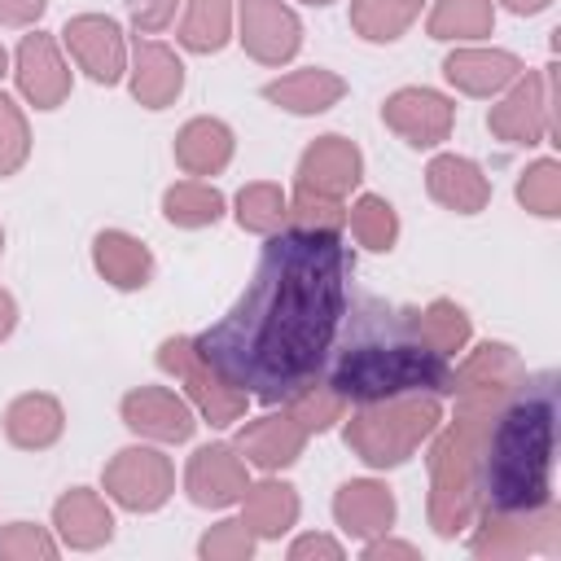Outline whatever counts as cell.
I'll return each mask as SVG.
<instances>
[{
	"mask_svg": "<svg viewBox=\"0 0 561 561\" xmlns=\"http://www.w3.org/2000/svg\"><path fill=\"white\" fill-rule=\"evenodd\" d=\"M346 250L333 228H294L272 237L245 298L202 333L197 355L228 381L280 399L307 386L337 316H342Z\"/></svg>",
	"mask_w": 561,
	"mask_h": 561,
	"instance_id": "obj_1",
	"label": "cell"
},
{
	"mask_svg": "<svg viewBox=\"0 0 561 561\" xmlns=\"http://www.w3.org/2000/svg\"><path fill=\"white\" fill-rule=\"evenodd\" d=\"M552 473V394H526L486 425V500L495 513H539Z\"/></svg>",
	"mask_w": 561,
	"mask_h": 561,
	"instance_id": "obj_2",
	"label": "cell"
},
{
	"mask_svg": "<svg viewBox=\"0 0 561 561\" xmlns=\"http://www.w3.org/2000/svg\"><path fill=\"white\" fill-rule=\"evenodd\" d=\"M337 399H390L403 390H451L447 364L430 346H359L342 359L333 377Z\"/></svg>",
	"mask_w": 561,
	"mask_h": 561,
	"instance_id": "obj_3",
	"label": "cell"
},
{
	"mask_svg": "<svg viewBox=\"0 0 561 561\" xmlns=\"http://www.w3.org/2000/svg\"><path fill=\"white\" fill-rule=\"evenodd\" d=\"M434 425H438L434 399H403V403H386L377 412H359L351 421L346 438L359 447V456L368 465H399Z\"/></svg>",
	"mask_w": 561,
	"mask_h": 561,
	"instance_id": "obj_4",
	"label": "cell"
},
{
	"mask_svg": "<svg viewBox=\"0 0 561 561\" xmlns=\"http://www.w3.org/2000/svg\"><path fill=\"white\" fill-rule=\"evenodd\" d=\"M486 127L508 145H539L552 131V66L543 75H526L491 114Z\"/></svg>",
	"mask_w": 561,
	"mask_h": 561,
	"instance_id": "obj_5",
	"label": "cell"
},
{
	"mask_svg": "<svg viewBox=\"0 0 561 561\" xmlns=\"http://www.w3.org/2000/svg\"><path fill=\"white\" fill-rule=\"evenodd\" d=\"M105 486L127 508H158L171 495V460L149 447H127L105 469Z\"/></svg>",
	"mask_w": 561,
	"mask_h": 561,
	"instance_id": "obj_6",
	"label": "cell"
},
{
	"mask_svg": "<svg viewBox=\"0 0 561 561\" xmlns=\"http://www.w3.org/2000/svg\"><path fill=\"white\" fill-rule=\"evenodd\" d=\"M381 118H386L408 145L421 149V145H438V140H447L451 118H456V105H451L447 96L430 92V88H403V92H394V96L386 101Z\"/></svg>",
	"mask_w": 561,
	"mask_h": 561,
	"instance_id": "obj_7",
	"label": "cell"
},
{
	"mask_svg": "<svg viewBox=\"0 0 561 561\" xmlns=\"http://www.w3.org/2000/svg\"><path fill=\"white\" fill-rule=\"evenodd\" d=\"M162 364L175 368L188 386H193V399L202 403V412L210 416V425H228L241 408H245V394H237L202 355L193 342H162Z\"/></svg>",
	"mask_w": 561,
	"mask_h": 561,
	"instance_id": "obj_8",
	"label": "cell"
},
{
	"mask_svg": "<svg viewBox=\"0 0 561 561\" xmlns=\"http://www.w3.org/2000/svg\"><path fill=\"white\" fill-rule=\"evenodd\" d=\"M359 180V149L342 136H320L298 167V184L307 197H342Z\"/></svg>",
	"mask_w": 561,
	"mask_h": 561,
	"instance_id": "obj_9",
	"label": "cell"
},
{
	"mask_svg": "<svg viewBox=\"0 0 561 561\" xmlns=\"http://www.w3.org/2000/svg\"><path fill=\"white\" fill-rule=\"evenodd\" d=\"M241 44L259 61H285L298 53V18L280 0H241Z\"/></svg>",
	"mask_w": 561,
	"mask_h": 561,
	"instance_id": "obj_10",
	"label": "cell"
},
{
	"mask_svg": "<svg viewBox=\"0 0 561 561\" xmlns=\"http://www.w3.org/2000/svg\"><path fill=\"white\" fill-rule=\"evenodd\" d=\"M123 421L136 434L162 438V443H184L193 434V412L184 408V399H175L162 386H140L123 399Z\"/></svg>",
	"mask_w": 561,
	"mask_h": 561,
	"instance_id": "obj_11",
	"label": "cell"
},
{
	"mask_svg": "<svg viewBox=\"0 0 561 561\" xmlns=\"http://www.w3.org/2000/svg\"><path fill=\"white\" fill-rule=\"evenodd\" d=\"M66 44H70V53L79 57V66L96 83H114L123 75V39H118V26L110 18L83 13V18L66 22Z\"/></svg>",
	"mask_w": 561,
	"mask_h": 561,
	"instance_id": "obj_12",
	"label": "cell"
},
{
	"mask_svg": "<svg viewBox=\"0 0 561 561\" xmlns=\"http://www.w3.org/2000/svg\"><path fill=\"white\" fill-rule=\"evenodd\" d=\"M18 83H22V92L35 101V110L61 105V96H66V88H70V70H66V61L57 57V48H53L48 35L35 31V35L22 39V48H18Z\"/></svg>",
	"mask_w": 561,
	"mask_h": 561,
	"instance_id": "obj_13",
	"label": "cell"
},
{
	"mask_svg": "<svg viewBox=\"0 0 561 561\" xmlns=\"http://www.w3.org/2000/svg\"><path fill=\"white\" fill-rule=\"evenodd\" d=\"M241 491H245V469H241L232 447L215 443V447H202L188 460V495H193V504H232Z\"/></svg>",
	"mask_w": 561,
	"mask_h": 561,
	"instance_id": "obj_14",
	"label": "cell"
},
{
	"mask_svg": "<svg viewBox=\"0 0 561 561\" xmlns=\"http://www.w3.org/2000/svg\"><path fill=\"white\" fill-rule=\"evenodd\" d=\"M443 75L460 92L491 96V92H500L504 83H513L522 75V61L513 53H500V48H460V53H451L443 61Z\"/></svg>",
	"mask_w": 561,
	"mask_h": 561,
	"instance_id": "obj_15",
	"label": "cell"
},
{
	"mask_svg": "<svg viewBox=\"0 0 561 561\" xmlns=\"http://www.w3.org/2000/svg\"><path fill=\"white\" fill-rule=\"evenodd\" d=\"M430 193H434L443 206H451V210H460V215H473V210L486 206L491 184H486V175H482V167H478L473 158L443 153V158L430 162Z\"/></svg>",
	"mask_w": 561,
	"mask_h": 561,
	"instance_id": "obj_16",
	"label": "cell"
},
{
	"mask_svg": "<svg viewBox=\"0 0 561 561\" xmlns=\"http://www.w3.org/2000/svg\"><path fill=\"white\" fill-rule=\"evenodd\" d=\"M180 88H184V66H180V57H175L167 44L140 39V44H136V79H131V92H136L149 110H162L171 96H180Z\"/></svg>",
	"mask_w": 561,
	"mask_h": 561,
	"instance_id": "obj_17",
	"label": "cell"
},
{
	"mask_svg": "<svg viewBox=\"0 0 561 561\" xmlns=\"http://www.w3.org/2000/svg\"><path fill=\"white\" fill-rule=\"evenodd\" d=\"M342 92H346V83H342L337 75L320 70V66L298 70V75H285V79H272V83L263 88L267 101L285 105V110H294V114H320V110H329Z\"/></svg>",
	"mask_w": 561,
	"mask_h": 561,
	"instance_id": "obj_18",
	"label": "cell"
},
{
	"mask_svg": "<svg viewBox=\"0 0 561 561\" xmlns=\"http://www.w3.org/2000/svg\"><path fill=\"white\" fill-rule=\"evenodd\" d=\"M333 513L346 530L355 535H377V530H390L394 522V500L381 482H346L333 500Z\"/></svg>",
	"mask_w": 561,
	"mask_h": 561,
	"instance_id": "obj_19",
	"label": "cell"
},
{
	"mask_svg": "<svg viewBox=\"0 0 561 561\" xmlns=\"http://www.w3.org/2000/svg\"><path fill=\"white\" fill-rule=\"evenodd\" d=\"M57 526H61L66 543H75V548H96V543H105L114 535L110 508L88 486H75L70 495L57 500Z\"/></svg>",
	"mask_w": 561,
	"mask_h": 561,
	"instance_id": "obj_20",
	"label": "cell"
},
{
	"mask_svg": "<svg viewBox=\"0 0 561 561\" xmlns=\"http://www.w3.org/2000/svg\"><path fill=\"white\" fill-rule=\"evenodd\" d=\"M96 267L118 289H140V285H149L153 259H149V250L136 237H127V232H101L96 237Z\"/></svg>",
	"mask_w": 561,
	"mask_h": 561,
	"instance_id": "obj_21",
	"label": "cell"
},
{
	"mask_svg": "<svg viewBox=\"0 0 561 561\" xmlns=\"http://www.w3.org/2000/svg\"><path fill=\"white\" fill-rule=\"evenodd\" d=\"M232 153V131L219 123V118H193L180 140H175V158L193 171V175H210L228 162Z\"/></svg>",
	"mask_w": 561,
	"mask_h": 561,
	"instance_id": "obj_22",
	"label": "cell"
},
{
	"mask_svg": "<svg viewBox=\"0 0 561 561\" xmlns=\"http://www.w3.org/2000/svg\"><path fill=\"white\" fill-rule=\"evenodd\" d=\"M61 434V408L48 394H22L9 408V438L18 447H48Z\"/></svg>",
	"mask_w": 561,
	"mask_h": 561,
	"instance_id": "obj_23",
	"label": "cell"
},
{
	"mask_svg": "<svg viewBox=\"0 0 561 561\" xmlns=\"http://www.w3.org/2000/svg\"><path fill=\"white\" fill-rule=\"evenodd\" d=\"M241 447H245L250 460H259L267 469L289 465L298 456V447H302V425L294 416H267L250 434H241Z\"/></svg>",
	"mask_w": 561,
	"mask_h": 561,
	"instance_id": "obj_24",
	"label": "cell"
},
{
	"mask_svg": "<svg viewBox=\"0 0 561 561\" xmlns=\"http://www.w3.org/2000/svg\"><path fill=\"white\" fill-rule=\"evenodd\" d=\"M495 22L491 0H438L430 13L434 39H482Z\"/></svg>",
	"mask_w": 561,
	"mask_h": 561,
	"instance_id": "obj_25",
	"label": "cell"
},
{
	"mask_svg": "<svg viewBox=\"0 0 561 561\" xmlns=\"http://www.w3.org/2000/svg\"><path fill=\"white\" fill-rule=\"evenodd\" d=\"M162 210L180 228H202V224H215L224 215V197L202 180H180L175 188H167Z\"/></svg>",
	"mask_w": 561,
	"mask_h": 561,
	"instance_id": "obj_26",
	"label": "cell"
},
{
	"mask_svg": "<svg viewBox=\"0 0 561 561\" xmlns=\"http://www.w3.org/2000/svg\"><path fill=\"white\" fill-rule=\"evenodd\" d=\"M298 517V495L285 482H263L254 491H245V526H254L259 535H280L289 522Z\"/></svg>",
	"mask_w": 561,
	"mask_h": 561,
	"instance_id": "obj_27",
	"label": "cell"
},
{
	"mask_svg": "<svg viewBox=\"0 0 561 561\" xmlns=\"http://www.w3.org/2000/svg\"><path fill=\"white\" fill-rule=\"evenodd\" d=\"M421 13V0H355L351 22L364 39H399V31Z\"/></svg>",
	"mask_w": 561,
	"mask_h": 561,
	"instance_id": "obj_28",
	"label": "cell"
},
{
	"mask_svg": "<svg viewBox=\"0 0 561 561\" xmlns=\"http://www.w3.org/2000/svg\"><path fill=\"white\" fill-rule=\"evenodd\" d=\"M180 39L193 53H215L228 44V0H188V18Z\"/></svg>",
	"mask_w": 561,
	"mask_h": 561,
	"instance_id": "obj_29",
	"label": "cell"
},
{
	"mask_svg": "<svg viewBox=\"0 0 561 561\" xmlns=\"http://www.w3.org/2000/svg\"><path fill=\"white\" fill-rule=\"evenodd\" d=\"M517 202H522L526 210L543 215V219H552V215L561 210V171H557L552 158H543V162H535L530 171H522V180H517Z\"/></svg>",
	"mask_w": 561,
	"mask_h": 561,
	"instance_id": "obj_30",
	"label": "cell"
},
{
	"mask_svg": "<svg viewBox=\"0 0 561 561\" xmlns=\"http://www.w3.org/2000/svg\"><path fill=\"white\" fill-rule=\"evenodd\" d=\"M237 219H241V228H254V232L280 228V219H285V193L276 184H250V188H241Z\"/></svg>",
	"mask_w": 561,
	"mask_h": 561,
	"instance_id": "obj_31",
	"label": "cell"
},
{
	"mask_svg": "<svg viewBox=\"0 0 561 561\" xmlns=\"http://www.w3.org/2000/svg\"><path fill=\"white\" fill-rule=\"evenodd\" d=\"M421 333H425V346L438 351V355L447 359L451 351L465 346V337H469V320H465L460 307H451V302H434V307L421 316Z\"/></svg>",
	"mask_w": 561,
	"mask_h": 561,
	"instance_id": "obj_32",
	"label": "cell"
},
{
	"mask_svg": "<svg viewBox=\"0 0 561 561\" xmlns=\"http://www.w3.org/2000/svg\"><path fill=\"white\" fill-rule=\"evenodd\" d=\"M351 228H355V237H359L364 245H373V250H390V245H394V232H399V224H394V206L381 202V197H359L355 210H351Z\"/></svg>",
	"mask_w": 561,
	"mask_h": 561,
	"instance_id": "obj_33",
	"label": "cell"
},
{
	"mask_svg": "<svg viewBox=\"0 0 561 561\" xmlns=\"http://www.w3.org/2000/svg\"><path fill=\"white\" fill-rule=\"evenodd\" d=\"M26 158V123L9 96H0V175H9Z\"/></svg>",
	"mask_w": 561,
	"mask_h": 561,
	"instance_id": "obj_34",
	"label": "cell"
},
{
	"mask_svg": "<svg viewBox=\"0 0 561 561\" xmlns=\"http://www.w3.org/2000/svg\"><path fill=\"white\" fill-rule=\"evenodd\" d=\"M0 552H39V557H53V552H57V543H53V539H44L31 522H13V526L0 535Z\"/></svg>",
	"mask_w": 561,
	"mask_h": 561,
	"instance_id": "obj_35",
	"label": "cell"
},
{
	"mask_svg": "<svg viewBox=\"0 0 561 561\" xmlns=\"http://www.w3.org/2000/svg\"><path fill=\"white\" fill-rule=\"evenodd\" d=\"M215 552H250V535H245V522H224L215 535L202 539V557H215Z\"/></svg>",
	"mask_w": 561,
	"mask_h": 561,
	"instance_id": "obj_36",
	"label": "cell"
},
{
	"mask_svg": "<svg viewBox=\"0 0 561 561\" xmlns=\"http://www.w3.org/2000/svg\"><path fill=\"white\" fill-rule=\"evenodd\" d=\"M171 13H175V0H131V18H136V26L145 35L158 31V26H167Z\"/></svg>",
	"mask_w": 561,
	"mask_h": 561,
	"instance_id": "obj_37",
	"label": "cell"
},
{
	"mask_svg": "<svg viewBox=\"0 0 561 561\" xmlns=\"http://www.w3.org/2000/svg\"><path fill=\"white\" fill-rule=\"evenodd\" d=\"M44 13V0H0V22H35Z\"/></svg>",
	"mask_w": 561,
	"mask_h": 561,
	"instance_id": "obj_38",
	"label": "cell"
},
{
	"mask_svg": "<svg viewBox=\"0 0 561 561\" xmlns=\"http://www.w3.org/2000/svg\"><path fill=\"white\" fill-rule=\"evenodd\" d=\"M307 552H324V557H342V548H337L333 539H320V535H307V539H298V543L289 548V557H307Z\"/></svg>",
	"mask_w": 561,
	"mask_h": 561,
	"instance_id": "obj_39",
	"label": "cell"
},
{
	"mask_svg": "<svg viewBox=\"0 0 561 561\" xmlns=\"http://www.w3.org/2000/svg\"><path fill=\"white\" fill-rule=\"evenodd\" d=\"M9 329H13V298L0 289V337H4Z\"/></svg>",
	"mask_w": 561,
	"mask_h": 561,
	"instance_id": "obj_40",
	"label": "cell"
},
{
	"mask_svg": "<svg viewBox=\"0 0 561 561\" xmlns=\"http://www.w3.org/2000/svg\"><path fill=\"white\" fill-rule=\"evenodd\" d=\"M508 9H517V13H539V9H548L552 0H504Z\"/></svg>",
	"mask_w": 561,
	"mask_h": 561,
	"instance_id": "obj_41",
	"label": "cell"
},
{
	"mask_svg": "<svg viewBox=\"0 0 561 561\" xmlns=\"http://www.w3.org/2000/svg\"><path fill=\"white\" fill-rule=\"evenodd\" d=\"M0 75H4V48H0Z\"/></svg>",
	"mask_w": 561,
	"mask_h": 561,
	"instance_id": "obj_42",
	"label": "cell"
},
{
	"mask_svg": "<svg viewBox=\"0 0 561 561\" xmlns=\"http://www.w3.org/2000/svg\"><path fill=\"white\" fill-rule=\"evenodd\" d=\"M0 245H4V232H0Z\"/></svg>",
	"mask_w": 561,
	"mask_h": 561,
	"instance_id": "obj_43",
	"label": "cell"
},
{
	"mask_svg": "<svg viewBox=\"0 0 561 561\" xmlns=\"http://www.w3.org/2000/svg\"><path fill=\"white\" fill-rule=\"evenodd\" d=\"M316 4H329V0H316Z\"/></svg>",
	"mask_w": 561,
	"mask_h": 561,
	"instance_id": "obj_44",
	"label": "cell"
}]
</instances>
